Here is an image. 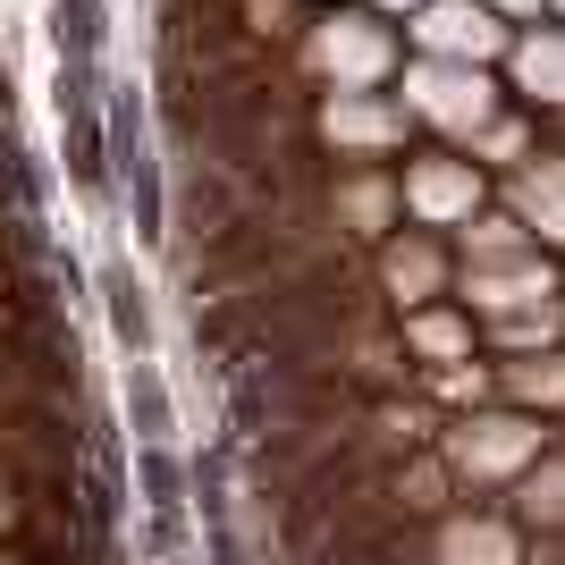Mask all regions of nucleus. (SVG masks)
I'll return each instance as SVG.
<instances>
[{
  "label": "nucleus",
  "mask_w": 565,
  "mask_h": 565,
  "mask_svg": "<svg viewBox=\"0 0 565 565\" xmlns=\"http://www.w3.org/2000/svg\"><path fill=\"white\" fill-rule=\"evenodd\" d=\"M110 143H118V161H127V178H136V220H143V228H161V186H152V161H143V118H136V102H127V94L110 102Z\"/></svg>",
  "instance_id": "nucleus-1"
},
{
  "label": "nucleus",
  "mask_w": 565,
  "mask_h": 565,
  "mask_svg": "<svg viewBox=\"0 0 565 565\" xmlns=\"http://www.w3.org/2000/svg\"><path fill=\"white\" fill-rule=\"evenodd\" d=\"M127 405H136V414H143V439H161V430H169V405H161V380L143 372V363H136V380H127Z\"/></svg>",
  "instance_id": "nucleus-2"
},
{
  "label": "nucleus",
  "mask_w": 565,
  "mask_h": 565,
  "mask_svg": "<svg viewBox=\"0 0 565 565\" xmlns=\"http://www.w3.org/2000/svg\"><path fill=\"white\" fill-rule=\"evenodd\" d=\"M110 312H118V338L143 347V305H136V287H127V270H110Z\"/></svg>",
  "instance_id": "nucleus-3"
}]
</instances>
